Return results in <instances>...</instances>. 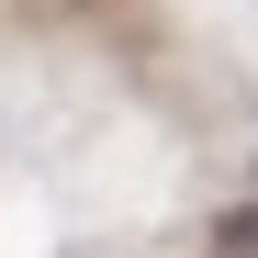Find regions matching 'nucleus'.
Returning a JSON list of instances; mask_svg holds the SVG:
<instances>
[{"label":"nucleus","instance_id":"nucleus-1","mask_svg":"<svg viewBox=\"0 0 258 258\" xmlns=\"http://www.w3.org/2000/svg\"><path fill=\"white\" fill-rule=\"evenodd\" d=\"M213 258H258V202H236L225 225H213Z\"/></svg>","mask_w":258,"mask_h":258}]
</instances>
